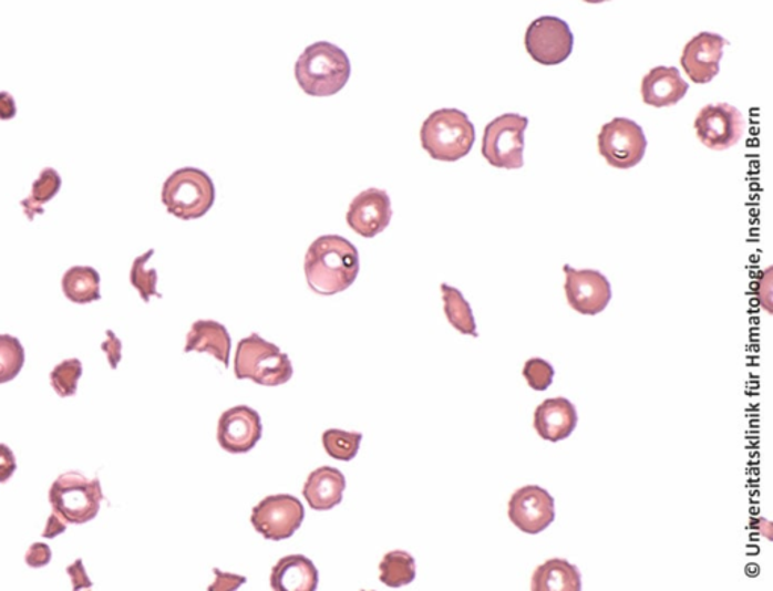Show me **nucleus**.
<instances>
[{
	"mask_svg": "<svg viewBox=\"0 0 773 591\" xmlns=\"http://www.w3.org/2000/svg\"><path fill=\"white\" fill-rule=\"evenodd\" d=\"M307 284L315 293L334 296L354 284L360 272L359 251L342 236H321L306 253Z\"/></svg>",
	"mask_w": 773,
	"mask_h": 591,
	"instance_id": "nucleus-1",
	"label": "nucleus"
},
{
	"mask_svg": "<svg viewBox=\"0 0 773 591\" xmlns=\"http://www.w3.org/2000/svg\"><path fill=\"white\" fill-rule=\"evenodd\" d=\"M295 77L306 94L330 97L347 85L351 77V61L339 45L318 41L298 58Z\"/></svg>",
	"mask_w": 773,
	"mask_h": 591,
	"instance_id": "nucleus-2",
	"label": "nucleus"
},
{
	"mask_svg": "<svg viewBox=\"0 0 773 591\" xmlns=\"http://www.w3.org/2000/svg\"><path fill=\"white\" fill-rule=\"evenodd\" d=\"M476 131L463 111L444 107L432 112L420 128V143L432 159L456 162L472 152Z\"/></svg>",
	"mask_w": 773,
	"mask_h": 591,
	"instance_id": "nucleus-3",
	"label": "nucleus"
},
{
	"mask_svg": "<svg viewBox=\"0 0 773 591\" xmlns=\"http://www.w3.org/2000/svg\"><path fill=\"white\" fill-rule=\"evenodd\" d=\"M235 376L239 381L248 379L257 385L280 386L288 384L293 376L289 355L278 345L251 334L240 340L235 356Z\"/></svg>",
	"mask_w": 773,
	"mask_h": 591,
	"instance_id": "nucleus-4",
	"label": "nucleus"
},
{
	"mask_svg": "<svg viewBox=\"0 0 773 591\" xmlns=\"http://www.w3.org/2000/svg\"><path fill=\"white\" fill-rule=\"evenodd\" d=\"M214 182L205 170L188 166L174 170L162 186V203L182 220L203 218L215 204Z\"/></svg>",
	"mask_w": 773,
	"mask_h": 591,
	"instance_id": "nucleus-5",
	"label": "nucleus"
},
{
	"mask_svg": "<svg viewBox=\"0 0 773 591\" xmlns=\"http://www.w3.org/2000/svg\"><path fill=\"white\" fill-rule=\"evenodd\" d=\"M103 498L99 478H86L79 473L62 474L49 490L52 510L73 526L97 518Z\"/></svg>",
	"mask_w": 773,
	"mask_h": 591,
	"instance_id": "nucleus-6",
	"label": "nucleus"
},
{
	"mask_svg": "<svg viewBox=\"0 0 773 591\" xmlns=\"http://www.w3.org/2000/svg\"><path fill=\"white\" fill-rule=\"evenodd\" d=\"M527 116L505 114L486 124L482 137V156L489 165L503 169H518L525 165V132Z\"/></svg>",
	"mask_w": 773,
	"mask_h": 591,
	"instance_id": "nucleus-7",
	"label": "nucleus"
},
{
	"mask_svg": "<svg viewBox=\"0 0 773 591\" xmlns=\"http://www.w3.org/2000/svg\"><path fill=\"white\" fill-rule=\"evenodd\" d=\"M597 139L598 153L612 168H635L646 156V133L629 118L609 121L601 127Z\"/></svg>",
	"mask_w": 773,
	"mask_h": 591,
	"instance_id": "nucleus-8",
	"label": "nucleus"
},
{
	"mask_svg": "<svg viewBox=\"0 0 773 591\" xmlns=\"http://www.w3.org/2000/svg\"><path fill=\"white\" fill-rule=\"evenodd\" d=\"M306 510L297 497L288 494L261 499L252 509L251 523L266 540L290 539L305 522Z\"/></svg>",
	"mask_w": 773,
	"mask_h": 591,
	"instance_id": "nucleus-9",
	"label": "nucleus"
},
{
	"mask_svg": "<svg viewBox=\"0 0 773 591\" xmlns=\"http://www.w3.org/2000/svg\"><path fill=\"white\" fill-rule=\"evenodd\" d=\"M525 45L532 60L542 65H559L575 48V35L568 23L555 15H544L527 28Z\"/></svg>",
	"mask_w": 773,
	"mask_h": 591,
	"instance_id": "nucleus-10",
	"label": "nucleus"
},
{
	"mask_svg": "<svg viewBox=\"0 0 773 591\" xmlns=\"http://www.w3.org/2000/svg\"><path fill=\"white\" fill-rule=\"evenodd\" d=\"M698 139L713 152L734 147L745 133V118L729 103L708 104L695 120Z\"/></svg>",
	"mask_w": 773,
	"mask_h": 591,
	"instance_id": "nucleus-11",
	"label": "nucleus"
},
{
	"mask_svg": "<svg viewBox=\"0 0 773 591\" xmlns=\"http://www.w3.org/2000/svg\"><path fill=\"white\" fill-rule=\"evenodd\" d=\"M565 294L573 310L584 315H596L605 311L612 299V287L605 274L597 270H576L564 266Z\"/></svg>",
	"mask_w": 773,
	"mask_h": 591,
	"instance_id": "nucleus-12",
	"label": "nucleus"
},
{
	"mask_svg": "<svg viewBox=\"0 0 773 591\" xmlns=\"http://www.w3.org/2000/svg\"><path fill=\"white\" fill-rule=\"evenodd\" d=\"M511 522L526 535H539L556 518L555 499L539 486L515 490L508 504Z\"/></svg>",
	"mask_w": 773,
	"mask_h": 591,
	"instance_id": "nucleus-13",
	"label": "nucleus"
},
{
	"mask_svg": "<svg viewBox=\"0 0 773 591\" xmlns=\"http://www.w3.org/2000/svg\"><path fill=\"white\" fill-rule=\"evenodd\" d=\"M264 433L259 412L245 405L230 407L218 422L219 447L231 455H245L259 444Z\"/></svg>",
	"mask_w": 773,
	"mask_h": 591,
	"instance_id": "nucleus-14",
	"label": "nucleus"
},
{
	"mask_svg": "<svg viewBox=\"0 0 773 591\" xmlns=\"http://www.w3.org/2000/svg\"><path fill=\"white\" fill-rule=\"evenodd\" d=\"M392 201L385 190L369 187L352 199L347 222L361 237L372 239L389 227L392 220Z\"/></svg>",
	"mask_w": 773,
	"mask_h": 591,
	"instance_id": "nucleus-15",
	"label": "nucleus"
},
{
	"mask_svg": "<svg viewBox=\"0 0 773 591\" xmlns=\"http://www.w3.org/2000/svg\"><path fill=\"white\" fill-rule=\"evenodd\" d=\"M726 44L729 41L718 33L701 32L684 45L680 62L693 83H709L718 76Z\"/></svg>",
	"mask_w": 773,
	"mask_h": 591,
	"instance_id": "nucleus-16",
	"label": "nucleus"
},
{
	"mask_svg": "<svg viewBox=\"0 0 773 591\" xmlns=\"http://www.w3.org/2000/svg\"><path fill=\"white\" fill-rule=\"evenodd\" d=\"M577 419L576 407L569 400L548 398L536 407L534 427L544 440L559 443L575 432Z\"/></svg>",
	"mask_w": 773,
	"mask_h": 591,
	"instance_id": "nucleus-17",
	"label": "nucleus"
},
{
	"mask_svg": "<svg viewBox=\"0 0 773 591\" xmlns=\"http://www.w3.org/2000/svg\"><path fill=\"white\" fill-rule=\"evenodd\" d=\"M642 98L648 106L668 107L681 102L688 94L689 85L676 66H655L642 79Z\"/></svg>",
	"mask_w": 773,
	"mask_h": 591,
	"instance_id": "nucleus-18",
	"label": "nucleus"
},
{
	"mask_svg": "<svg viewBox=\"0 0 773 591\" xmlns=\"http://www.w3.org/2000/svg\"><path fill=\"white\" fill-rule=\"evenodd\" d=\"M344 489L347 480L343 473L331 466H321L307 478L302 495L311 509L328 511L342 502Z\"/></svg>",
	"mask_w": 773,
	"mask_h": 591,
	"instance_id": "nucleus-19",
	"label": "nucleus"
},
{
	"mask_svg": "<svg viewBox=\"0 0 773 591\" xmlns=\"http://www.w3.org/2000/svg\"><path fill=\"white\" fill-rule=\"evenodd\" d=\"M319 572L313 561L293 553L278 561L271 572V589L276 591H315Z\"/></svg>",
	"mask_w": 773,
	"mask_h": 591,
	"instance_id": "nucleus-20",
	"label": "nucleus"
},
{
	"mask_svg": "<svg viewBox=\"0 0 773 591\" xmlns=\"http://www.w3.org/2000/svg\"><path fill=\"white\" fill-rule=\"evenodd\" d=\"M231 336L224 324L215 320H197L186 336L185 353H209L224 367L230 364Z\"/></svg>",
	"mask_w": 773,
	"mask_h": 591,
	"instance_id": "nucleus-21",
	"label": "nucleus"
},
{
	"mask_svg": "<svg viewBox=\"0 0 773 591\" xmlns=\"http://www.w3.org/2000/svg\"><path fill=\"white\" fill-rule=\"evenodd\" d=\"M532 591H580L579 569L567 560L553 559L538 566L532 577Z\"/></svg>",
	"mask_w": 773,
	"mask_h": 591,
	"instance_id": "nucleus-22",
	"label": "nucleus"
},
{
	"mask_svg": "<svg viewBox=\"0 0 773 591\" xmlns=\"http://www.w3.org/2000/svg\"><path fill=\"white\" fill-rule=\"evenodd\" d=\"M61 284L65 298L70 302L79 303V305L102 299L100 274L97 270L89 268V266H74V268L66 270Z\"/></svg>",
	"mask_w": 773,
	"mask_h": 591,
	"instance_id": "nucleus-23",
	"label": "nucleus"
},
{
	"mask_svg": "<svg viewBox=\"0 0 773 591\" xmlns=\"http://www.w3.org/2000/svg\"><path fill=\"white\" fill-rule=\"evenodd\" d=\"M444 314L456 331L464 335L477 336L475 315L464 294L455 287L442 284Z\"/></svg>",
	"mask_w": 773,
	"mask_h": 591,
	"instance_id": "nucleus-24",
	"label": "nucleus"
},
{
	"mask_svg": "<svg viewBox=\"0 0 773 591\" xmlns=\"http://www.w3.org/2000/svg\"><path fill=\"white\" fill-rule=\"evenodd\" d=\"M415 580V560L405 551L385 553L380 564V581L389 589H401Z\"/></svg>",
	"mask_w": 773,
	"mask_h": 591,
	"instance_id": "nucleus-25",
	"label": "nucleus"
},
{
	"mask_svg": "<svg viewBox=\"0 0 773 591\" xmlns=\"http://www.w3.org/2000/svg\"><path fill=\"white\" fill-rule=\"evenodd\" d=\"M61 186L62 180L58 170L53 168H44L41 170L40 177L33 182L31 195L20 203L29 220H33L37 215L44 214V204L56 197Z\"/></svg>",
	"mask_w": 773,
	"mask_h": 591,
	"instance_id": "nucleus-26",
	"label": "nucleus"
},
{
	"mask_svg": "<svg viewBox=\"0 0 773 591\" xmlns=\"http://www.w3.org/2000/svg\"><path fill=\"white\" fill-rule=\"evenodd\" d=\"M363 435L359 432H344L340 428H330L323 432L322 444L327 455L332 459L349 462L355 459L359 453Z\"/></svg>",
	"mask_w": 773,
	"mask_h": 591,
	"instance_id": "nucleus-27",
	"label": "nucleus"
},
{
	"mask_svg": "<svg viewBox=\"0 0 773 591\" xmlns=\"http://www.w3.org/2000/svg\"><path fill=\"white\" fill-rule=\"evenodd\" d=\"M24 348L16 336L0 335V385L19 376L24 367Z\"/></svg>",
	"mask_w": 773,
	"mask_h": 591,
	"instance_id": "nucleus-28",
	"label": "nucleus"
},
{
	"mask_svg": "<svg viewBox=\"0 0 773 591\" xmlns=\"http://www.w3.org/2000/svg\"><path fill=\"white\" fill-rule=\"evenodd\" d=\"M155 253V249H150V251L143 253V256L136 257L133 260L131 269V284L138 290L141 299L145 303L150 302L152 296L156 298H162L159 291H157V272L156 269H145V265L148 263L150 258Z\"/></svg>",
	"mask_w": 773,
	"mask_h": 591,
	"instance_id": "nucleus-29",
	"label": "nucleus"
},
{
	"mask_svg": "<svg viewBox=\"0 0 773 591\" xmlns=\"http://www.w3.org/2000/svg\"><path fill=\"white\" fill-rule=\"evenodd\" d=\"M83 373L82 362L79 360H65L58 364L50 373V384L60 397H73L78 393L79 379Z\"/></svg>",
	"mask_w": 773,
	"mask_h": 591,
	"instance_id": "nucleus-30",
	"label": "nucleus"
},
{
	"mask_svg": "<svg viewBox=\"0 0 773 591\" xmlns=\"http://www.w3.org/2000/svg\"><path fill=\"white\" fill-rule=\"evenodd\" d=\"M523 376L532 390L546 391L553 384L555 370L542 357H532V360L526 361L525 367H523Z\"/></svg>",
	"mask_w": 773,
	"mask_h": 591,
	"instance_id": "nucleus-31",
	"label": "nucleus"
},
{
	"mask_svg": "<svg viewBox=\"0 0 773 591\" xmlns=\"http://www.w3.org/2000/svg\"><path fill=\"white\" fill-rule=\"evenodd\" d=\"M24 561L29 568L40 569L48 566L52 561V549L49 545L43 542H37L29 547L27 556H24Z\"/></svg>",
	"mask_w": 773,
	"mask_h": 591,
	"instance_id": "nucleus-32",
	"label": "nucleus"
},
{
	"mask_svg": "<svg viewBox=\"0 0 773 591\" xmlns=\"http://www.w3.org/2000/svg\"><path fill=\"white\" fill-rule=\"evenodd\" d=\"M214 572L216 580L209 587V591H235L247 582V578L235 576V573L221 572L219 569H214Z\"/></svg>",
	"mask_w": 773,
	"mask_h": 591,
	"instance_id": "nucleus-33",
	"label": "nucleus"
},
{
	"mask_svg": "<svg viewBox=\"0 0 773 591\" xmlns=\"http://www.w3.org/2000/svg\"><path fill=\"white\" fill-rule=\"evenodd\" d=\"M106 341L102 343V351L106 353L111 369L115 370L122 361V340L114 334V331H106Z\"/></svg>",
	"mask_w": 773,
	"mask_h": 591,
	"instance_id": "nucleus-34",
	"label": "nucleus"
},
{
	"mask_svg": "<svg viewBox=\"0 0 773 591\" xmlns=\"http://www.w3.org/2000/svg\"><path fill=\"white\" fill-rule=\"evenodd\" d=\"M17 471V460L12 449L6 444H0V485L10 480Z\"/></svg>",
	"mask_w": 773,
	"mask_h": 591,
	"instance_id": "nucleus-35",
	"label": "nucleus"
},
{
	"mask_svg": "<svg viewBox=\"0 0 773 591\" xmlns=\"http://www.w3.org/2000/svg\"><path fill=\"white\" fill-rule=\"evenodd\" d=\"M66 573L72 578V584L74 590H89L93 587L89 576H86V570L83 568V561L81 559L74 561L66 568Z\"/></svg>",
	"mask_w": 773,
	"mask_h": 591,
	"instance_id": "nucleus-36",
	"label": "nucleus"
},
{
	"mask_svg": "<svg viewBox=\"0 0 773 591\" xmlns=\"http://www.w3.org/2000/svg\"><path fill=\"white\" fill-rule=\"evenodd\" d=\"M66 527H69V523L53 511L49 516L48 523H45L43 537L44 539H55V537L66 531Z\"/></svg>",
	"mask_w": 773,
	"mask_h": 591,
	"instance_id": "nucleus-37",
	"label": "nucleus"
},
{
	"mask_svg": "<svg viewBox=\"0 0 773 591\" xmlns=\"http://www.w3.org/2000/svg\"><path fill=\"white\" fill-rule=\"evenodd\" d=\"M17 115L16 100L11 94L0 93V120H12Z\"/></svg>",
	"mask_w": 773,
	"mask_h": 591,
	"instance_id": "nucleus-38",
	"label": "nucleus"
}]
</instances>
